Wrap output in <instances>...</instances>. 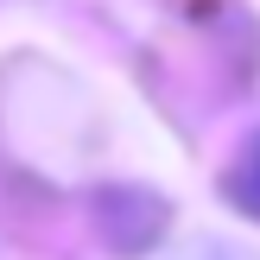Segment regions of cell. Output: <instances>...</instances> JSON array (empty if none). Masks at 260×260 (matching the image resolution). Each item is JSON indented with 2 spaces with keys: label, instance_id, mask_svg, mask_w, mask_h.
I'll return each mask as SVG.
<instances>
[{
  "label": "cell",
  "instance_id": "1",
  "mask_svg": "<svg viewBox=\"0 0 260 260\" xmlns=\"http://www.w3.org/2000/svg\"><path fill=\"white\" fill-rule=\"evenodd\" d=\"M222 197L235 203L241 216H254V222H260V134L248 140V146H241V159L229 165V178H222Z\"/></svg>",
  "mask_w": 260,
  "mask_h": 260
},
{
  "label": "cell",
  "instance_id": "2",
  "mask_svg": "<svg viewBox=\"0 0 260 260\" xmlns=\"http://www.w3.org/2000/svg\"><path fill=\"white\" fill-rule=\"evenodd\" d=\"M178 260H254V254H241V248H229V241H190Z\"/></svg>",
  "mask_w": 260,
  "mask_h": 260
}]
</instances>
